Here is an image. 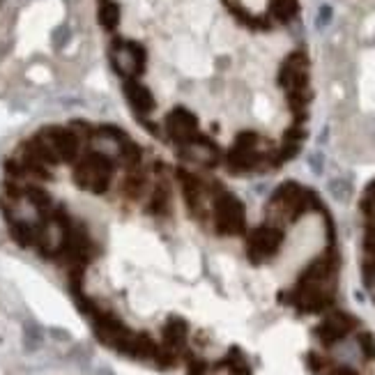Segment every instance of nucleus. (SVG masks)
<instances>
[{
  "label": "nucleus",
  "mask_w": 375,
  "mask_h": 375,
  "mask_svg": "<svg viewBox=\"0 0 375 375\" xmlns=\"http://www.w3.org/2000/svg\"><path fill=\"white\" fill-rule=\"evenodd\" d=\"M178 154L182 159L194 161V164H201V166L219 164V152L210 141H196L194 138V141H189V143H182L178 148Z\"/></svg>",
  "instance_id": "7"
},
{
  "label": "nucleus",
  "mask_w": 375,
  "mask_h": 375,
  "mask_svg": "<svg viewBox=\"0 0 375 375\" xmlns=\"http://www.w3.org/2000/svg\"><path fill=\"white\" fill-rule=\"evenodd\" d=\"M111 62L122 78H136L143 72L145 51H143V47H138L134 42L117 40L111 49Z\"/></svg>",
  "instance_id": "2"
},
{
  "label": "nucleus",
  "mask_w": 375,
  "mask_h": 375,
  "mask_svg": "<svg viewBox=\"0 0 375 375\" xmlns=\"http://www.w3.org/2000/svg\"><path fill=\"white\" fill-rule=\"evenodd\" d=\"M297 14V0H272V17L281 24H288V21L295 19Z\"/></svg>",
  "instance_id": "9"
},
{
  "label": "nucleus",
  "mask_w": 375,
  "mask_h": 375,
  "mask_svg": "<svg viewBox=\"0 0 375 375\" xmlns=\"http://www.w3.org/2000/svg\"><path fill=\"white\" fill-rule=\"evenodd\" d=\"M334 375H359L355 369H350V366H341V369H336Z\"/></svg>",
  "instance_id": "17"
},
{
  "label": "nucleus",
  "mask_w": 375,
  "mask_h": 375,
  "mask_svg": "<svg viewBox=\"0 0 375 375\" xmlns=\"http://www.w3.org/2000/svg\"><path fill=\"white\" fill-rule=\"evenodd\" d=\"M24 341H26V348L28 350H38L40 343H42V332L38 329V325L28 322L26 325V332H24Z\"/></svg>",
  "instance_id": "13"
},
{
  "label": "nucleus",
  "mask_w": 375,
  "mask_h": 375,
  "mask_svg": "<svg viewBox=\"0 0 375 375\" xmlns=\"http://www.w3.org/2000/svg\"><path fill=\"white\" fill-rule=\"evenodd\" d=\"M224 369L231 375H251V369H249L244 355H242L238 348H235L231 355H228V359L224 362Z\"/></svg>",
  "instance_id": "10"
},
{
  "label": "nucleus",
  "mask_w": 375,
  "mask_h": 375,
  "mask_svg": "<svg viewBox=\"0 0 375 375\" xmlns=\"http://www.w3.org/2000/svg\"><path fill=\"white\" fill-rule=\"evenodd\" d=\"M322 164H325V159H322V154H320V152L311 154V159H308V166H311V171H313L315 175H320V173H322Z\"/></svg>",
  "instance_id": "16"
},
{
  "label": "nucleus",
  "mask_w": 375,
  "mask_h": 375,
  "mask_svg": "<svg viewBox=\"0 0 375 375\" xmlns=\"http://www.w3.org/2000/svg\"><path fill=\"white\" fill-rule=\"evenodd\" d=\"M355 327H357V320L352 318L350 313L334 311L318 325V329H315V336L320 338V343H325L327 348H332V345H336L338 341H343V338L348 336Z\"/></svg>",
  "instance_id": "4"
},
{
  "label": "nucleus",
  "mask_w": 375,
  "mask_h": 375,
  "mask_svg": "<svg viewBox=\"0 0 375 375\" xmlns=\"http://www.w3.org/2000/svg\"><path fill=\"white\" fill-rule=\"evenodd\" d=\"M329 194H332L336 201H348V198L352 196V185H350V180H345V178H334V180H329Z\"/></svg>",
  "instance_id": "11"
},
{
  "label": "nucleus",
  "mask_w": 375,
  "mask_h": 375,
  "mask_svg": "<svg viewBox=\"0 0 375 375\" xmlns=\"http://www.w3.org/2000/svg\"><path fill=\"white\" fill-rule=\"evenodd\" d=\"M283 242V233L278 231L276 226H260L249 235V242H247V253L251 262H265L267 258H272L278 247Z\"/></svg>",
  "instance_id": "3"
},
{
  "label": "nucleus",
  "mask_w": 375,
  "mask_h": 375,
  "mask_svg": "<svg viewBox=\"0 0 375 375\" xmlns=\"http://www.w3.org/2000/svg\"><path fill=\"white\" fill-rule=\"evenodd\" d=\"M357 348H359V355L366 357V359H375V338L369 332H359L357 334Z\"/></svg>",
  "instance_id": "12"
},
{
  "label": "nucleus",
  "mask_w": 375,
  "mask_h": 375,
  "mask_svg": "<svg viewBox=\"0 0 375 375\" xmlns=\"http://www.w3.org/2000/svg\"><path fill=\"white\" fill-rule=\"evenodd\" d=\"M122 92H124V97H127V104L131 106V111L141 117L143 122L148 120V115L154 111V97L148 88L136 78H124Z\"/></svg>",
  "instance_id": "5"
},
{
  "label": "nucleus",
  "mask_w": 375,
  "mask_h": 375,
  "mask_svg": "<svg viewBox=\"0 0 375 375\" xmlns=\"http://www.w3.org/2000/svg\"><path fill=\"white\" fill-rule=\"evenodd\" d=\"M329 21H332V7L329 5H322L320 12H318V28H325Z\"/></svg>",
  "instance_id": "15"
},
{
  "label": "nucleus",
  "mask_w": 375,
  "mask_h": 375,
  "mask_svg": "<svg viewBox=\"0 0 375 375\" xmlns=\"http://www.w3.org/2000/svg\"><path fill=\"white\" fill-rule=\"evenodd\" d=\"M215 231L219 235H240L244 231V205L231 194L212 196Z\"/></svg>",
  "instance_id": "1"
},
{
  "label": "nucleus",
  "mask_w": 375,
  "mask_h": 375,
  "mask_svg": "<svg viewBox=\"0 0 375 375\" xmlns=\"http://www.w3.org/2000/svg\"><path fill=\"white\" fill-rule=\"evenodd\" d=\"M362 208L366 212V224H369V231H375V196H366Z\"/></svg>",
  "instance_id": "14"
},
{
  "label": "nucleus",
  "mask_w": 375,
  "mask_h": 375,
  "mask_svg": "<svg viewBox=\"0 0 375 375\" xmlns=\"http://www.w3.org/2000/svg\"><path fill=\"white\" fill-rule=\"evenodd\" d=\"M166 134H168L171 141H178L180 145L194 141V136H196V120H194V115H191L189 111H185V108L175 111L166 120Z\"/></svg>",
  "instance_id": "6"
},
{
  "label": "nucleus",
  "mask_w": 375,
  "mask_h": 375,
  "mask_svg": "<svg viewBox=\"0 0 375 375\" xmlns=\"http://www.w3.org/2000/svg\"><path fill=\"white\" fill-rule=\"evenodd\" d=\"M120 19H122V10L115 0H101L99 5V24L104 31H115L120 26Z\"/></svg>",
  "instance_id": "8"
}]
</instances>
